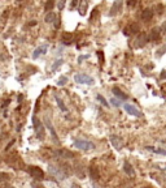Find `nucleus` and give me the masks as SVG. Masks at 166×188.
Masks as SVG:
<instances>
[{
    "label": "nucleus",
    "mask_w": 166,
    "mask_h": 188,
    "mask_svg": "<svg viewBox=\"0 0 166 188\" xmlns=\"http://www.w3.org/2000/svg\"><path fill=\"white\" fill-rule=\"evenodd\" d=\"M56 102H57V105H58V107H60V110L61 111H64V112H67V109H66V106H65V103L62 102V99L60 98V97H57L56 95Z\"/></svg>",
    "instance_id": "obj_23"
},
{
    "label": "nucleus",
    "mask_w": 166,
    "mask_h": 188,
    "mask_svg": "<svg viewBox=\"0 0 166 188\" xmlns=\"http://www.w3.org/2000/svg\"><path fill=\"white\" fill-rule=\"evenodd\" d=\"M11 179V175L8 172H0V182H8Z\"/></svg>",
    "instance_id": "obj_24"
},
{
    "label": "nucleus",
    "mask_w": 166,
    "mask_h": 188,
    "mask_svg": "<svg viewBox=\"0 0 166 188\" xmlns=\"http://www.w3.org/2000/svg\"><path fill=\"white\" fill-rule=\"evenodd\" d=\"M55 0H47L46 4H44V9H46V12H51L53 8H55Z\"/></svg>",
    "instance_id": "obj_22"
},
{
    "label": "nucleus",
    "mask_w": 166,
    "mask_h": 188,
    "mask_svg": "<svg viewBox=\"0 0 166 188\" xmlns=\"http://www.w3.org/2000/svg\"><path fill=\"white\" fill-rule=\"evenodd\" d=\"M97 56L100 57V61H101V64L104 63V55H102V51H99L97 52Z\"/></svg>",
    "instance_id": "obj_36"
},
{
    "label": "nucleus",
    "mask_w": 166,
    "mask_h": 188,
    "mask_svg": "<svg viewBox=\"0 0 166 188\" xmlns=\"http://www.w3.org/2000/svg\"><path fill=\"white\" fill-rule=\"evenodd\" d=\"M71 188H81V186H78L77 183H73V184H71Z\"/></svg>",
    "instance_id": "obj_39"
},
{
    "label": "nucleus",
    "mask_w": 166,
    "mask_h": 188,
    "mask_svg": "<svg viewBox=\"0 0 166 188\" xmlns=\"http://www.w3.org/2000/svg\"><path fill=\"white\" fill-rule=\"evenodd\" d=\"M74 80L77 84H86V85H92L94 84V79L88 75H85V73H78L74 76Z\"/></svg>",
    "instance_id": "obj_3"
},
{
    "label": "nucleus",
    "mask_w": 166,
    "mask_h": 188,
    "mask_svg": "<svg viewBox=\"0 0 166 188\" xmlns=\"http://www.w3.org/2000/svg\"><path fill=\"white\" fill-rule=\"evenodd\" d=\"M65 2H66V0H60V3H58V9H60V11H62V9H64Z\"/></svg>",
    "instance_id": "obj_32"
},
{
    "label": "nucleus",
    "mask_w": 166,
    "mask_h": 188,
    "mask_svg": "<svg viewBox=\"0 0 166 188\" xmlns=\"http://www.w3.org/2000/svg\"><path fill=\"white\" fill-rule=\"evenodd\" d=\"M4 188H13V187H12V186H5Z\"/></svg>",
    "instance_id": "obj_40"
},
{
    "label": "nucleus",
    "mask_w": 166,
    "mask_h": 188,
    "mask_svg": "<svg viewBox=\"0 0 166 188\" xmlns=\"http://www.w3.org/2000/svg\"><path fill=\"white\" fill-rule=\"evenodd\" d=\"M55 28L56 29L60 28V20H58V18H56V21H55Z\"/></svg>",
    "instance_id": "obj_38"
},
{
    "label": "nucleus",
    "mask_w": 166,
    "mask_h": 188,
    "mask_svg": "<svg viewBox=\"0 0 166 188\" xmlns=\"http://www.w3.org/2000/svg\"><path fill=\"white\" fill-rule=\"evenodd\" d=\"M160 38H161V29H160V28H153L152 30L149 31L148 41L157 42V41H160Z\"/></svg>",
    "instance_id": "obj_6"
},
{
    "label": "nucleus",
    "mask_w": 166,
    "mask_h": 188,
    "mask_svg": "<svg viewBox=\"0 0 166 188\" xmlns=\"http://www.w3.org/2000/svg\"><path fill=\"white\" fill-rule=\"evenodd\" d=\"M62 64V60L60 59V60H57V61H55V64H53V67H52V71H56V68H58Z\"/></svg>",
    "instance_id": "obj_31"
},
{
    "label": "nucleus",
    "mask_w": 166,
    "mask_h": 188,
    "mask_svg": "<svg viewBox=\"0 0 166 188\" xmlns=\"http://www.w3.org/2000/svg\"><path fill=\"white\" fill-rule=\"evenodd\" d=\"M134 46L136 47V49H140V47H144L145 45H147V42H148V37L145 33L141 31L140 34H138V37L135 38V41H134Z\"/></svg>",
    "instance_id": "obj_4"
},
{
    "label": "nucleus",
    "mask_w": 166,
    "mask_h": 188,
    "mask_svg": "<svg viewBox=\"0 0 166 188\" xmlns=\"http://www.w3.org/2000/svg\"><path fill=\"white\" fill-rule=\"evenodd\" d=\"M31 187H33V188H44V187L40 186V184H39V183H36V182H33V183H31Z\"/></svg>",
    "instance_id": "obj_34"
},
{
    "label": "nucleus",
    "mask_w": 166,
    "mask_h": 188,
    "mask_svg": "<svg viewBox=\"0 0 166 188\" xmlns=\"http://www.w3.org/2000/svg\"><path fill=\"white\" fill-rule=\"evenodd\" d=\"M112 91H113V94L116 95V97L117 98H119V99H127V95H126L125 93H123V91H122L121 89H118V88H113V90H112Z\"/></svg>",
    "instance_id": "obj_18"
},
{
    "label": "nucleus",
    "mask_w": 166,
    "mask_h": 188,
    "mask_svg": "<svg viewBox=\"0 0 166 188\" xmlns=\"http://www.w3.org/2000/svg\"><path fill=\"white\" fill-rule=\"evenodd\" d=\"M61 41L65 43V45H69V43H71L73 41V34L71 33H64L61 37Z\"/></svg>",
    "instance_id": "obj_20"
},
{
    "label": "nucleus",
    "mask_w": 166,
    "mask_h": 188,
    "mask_svg": "<svg viewBox=\"0 0 166 188\" xmlns=\"http://www.w3.org/2000/svg\"><path fill=\"white\" fill-rule=\"evenodd\" d=\"M67 83V79H66V77H61V79L60 80H58L57 81V85H60V86H62V85H65Z\"/></svg>",
    "instance_id": "obj_30"
},
{
    "label": "nucleus",
    "mask_w": 166,
    "mask_h": 188,
    "mask_svg": "<svg viewBox=\"0 0 166 188\" xmlns=\"http://www.w3.org/2000/svg\"><path fill=\"white\" fill-rule=\"evenodd\" d=\"M141 20H143L144 22H148L152 20V17H153V9L152 8H145L143 12H141Z\"/></svg>",
    "instance_id": "obj_7"
},
{
    "label": "nucleus",
    "mask_w": 166,
    "mask_h": 188,
    "mask_svg": "<svg viewBox=\"0 0 166 188\" xmlns=\"http://www.w3.org/2000/svg\"><path fill=\"white\" fill-rule=\"evenodd\" d=\"M160 29H161V31H162L164 34L166 35V21L162 24V25H161V28H160Z\"/></svg>",
    "instance_id": "obj_35"
},
{
    "label": "nucleus",
    "mask_w": 166,
    "mask_h": 188,
    "mask_svg": "<svg viewBox=\"0 0 166 188\" xmlns=\"http://www.w3.org/2000/svg\"><path fill=\"white\" fill-rule=\"evenodd\" d=\"M47 50H48V46H47V45L39 46L38 49H35V51H34V54H33V59H38L39 56H42L43 54H46Z\"/></svg>",
    "instance_id": "obj_11"
},
{
    "label": "nucleus",
    "mask_w": 166,
    "mask_h": 188,
    "mask_svg": "<svg viewBox=\"0 0 166 188\" xmlns=\"http://www.w3.org/2000/svg\"><path fill=\"white\" fill-rule=\"evenodd\" d=\"M56 18H57L56 13H53V12H47L46 17H44V21H46L47 24H52V22L56 21Z\"/></svg>",
    "instance_id": "obj_19"
},
{
    "label": "nucleus",
    "mask_w": 166,
    "mask_h": 188,
    "mask_svg": "<svg viewBox=\"0 0 166 188\" xmlns=\"http://www.w3.org/2000/svg\"><path fill=\"white\" fill-rule=\"evenodd\" d=\"M99 14V11H97V8H95L94 11H92V13H91V16H90V21H94L95 20V17Z\"/></svg>",
    "instance_id": "obj_29"
},
{
    "label": "nucleus",
    "mask_w": 166,
    "mask_h": 188,
    "mask_svg": "<svg viewBox=\"0 0 166 188\" xmlns=\"http://www.w3.org/2000/svg\"><path fill=\"white\" fill-rule=\"evenodd\" d=\"M34 123H35V131H36V136L39 138H43L44 137V127L43 124L39 122L38 119H34Z\"/></svg>",
    "instance_id": "obj_10"
},
{
    "label": "nucleus",
    "mask_w": 166,
    "mask_h": 188,
    "mask_svg": "<svg viewBox=\"0 0 166 188\" xmlns=\"http://www.w3.org/2000/svg\"><path fill=\"white\" fill-rule=\"evenodd\" d=\"M74 146L81 149V150H85V152H88V150H92V149H95V145L90 141H86V140H77L74 141Z\"/></svg>",
    "instance_id": "obj_2"
},
{
    "label": "nucleus",
    "mask_w": 166,
    "mask_h": 188,
    "mask_svg": "<svg viewBox=\"0 0 166 188\" xmlns=\"http://www.w3.org/2000/svg\"><path fill=\"white\" fill-rule=\"evenodd\" d=\"M123 107L126 110V112H129L130 115H133V116H140V115H141V112L135 107V106H133V105L126 103V105H123Z\"/></svg>",
    "instance_id": "obj_8"
},
{
    "label": "nucleus",
    "mask_w": 166,
    "mask_h": 188,
    "mask_svg": "<svg viewBox=\"0 0 166 188\" xmlns=\"http://www.w3.org/2000/svg\"><path fill=\"white\" fill-rule=\"evenodd\" d=\"M165 51H166V45H165V46H162V49H160V50H158V56L162 55Z\"/></svg>",
    "instance_id": "obj_37"
},
{
    "label": "nucleus",
    "mask_w": 166,
    "mask_h": 188,
    "mask_svg": "<svg viewBox=\"0 0 166 188\" xmlns=\"http://www.w3.org/2000/svg\"><path fill=\"white\" fill-rule=\"evenodd\" d=\"M56 156L58 157H62V158H74L75 157V154L70 152V150H66V149H61V150H57L55 152Z\"/></svg>",
    "instance_id": "obj_12"
},
{
    "label": "nucleus",
    "mask_w": 166,
    "mask_h": 188,
    "mask_svg": "<svg viewBox=\"0 0 166 188\" xmlns=\"http://www.w3.org/2000/svg\"><path fill=\"white\" fill-rule=\"evenodd\" d=\"M154 9H156V12H157L158 14H162V13H164V11H165V8H164L162 4H157V6L154 7Z\"/></svg>",
    "instance_id": "obj_25"
},
{
    "label": "nucleus",
    "mask_w": 166,
    "mask_h": 188,
    "mask_svg": "<svg viewBox=\"0 0 166 188\" xmlns=\"http://www.w3.org/2000/svg\"><path fill=\"white\" fill-rule=\"evenodd\" d=\"M139 3V0H127V7L129 8H134L136 7V4Z\"/></svg>",
    "instance_id": "obj_27"
},
{
    "label": "nucleus",
    "mask_w": 166,
    "mask_h": 188,
    "mask_svg": "<svg viewBox=\"0 0 166 188\" xmlns=\"http://www.w3.org/2000/svg\"><path fill=\"white\" fill-rule=\"evenodd\" d=\"M87 8H88V0H79V2H78V11H79L82 16L86 14Z\"/></svg>",
    "instance_id": "obj_13"
},
{
    "label": "nucleus",
    "mask_w": 166,
    "mask_h": 188,
    "mask_svg": "<svg viewBox=\"0 0 166 188\" xmlns=\"http://www.w3.org/2000/svg\"><path fill=\"white\" fill-rule=\"evenodd\" d=\"M46 125H47V128L50 129V132H51V135H52V137H53V140L55 141H57V135H56V132H55V129H53V127H52V124H51V122L50 120H46Z\"/></svg>",
    "instance_id": "obj_21"
},
{
    "label": "nucleus",
    "mask_w": 166,
    "mask_h": 188,
    "mask_svg": "<svg viewBox=\"0 0 166 188\" xmlns=\"http://www.w3.org/2000/svg\"><path fill=\"white\" fill-rule=\"evenodd\" d=\"M50 172H51V174H53L55 176H57L58 179H64V178H65V174L61 171V168H60V167L50 166Z\"/></svg>",
    "instance_id": "obj_15"
},
{
    "label": "nucleus",
    "mask_w": 166,
    "mask_h": 188,
    "mask_svg": "<svg viewBox=\"0 0 166 188\" xmlns=\"http://www.w3.org/2000/svg\"><path fill=\"white\" fill-rule=\"evenodd\" d=\"M110 102H112V103H113V106H116V107H118V106L121 105V102H119V101H117L116 98H113V99H110Z\"/></svg>",
    "instance_id": "obj_33"
},
{
    "label": "nucleus",
    "mask_w": 166,
    "mask_h": 188,
    "mask_svg": "<svg viewBox=\"0 0 166 188\" xmlns=\"http://www.w3.org/2000/svg\"><path fill=\"white\" fill-rule=\"evenodd\" d=\"M123 170H125V172H126V174H127L129 176H135V170H134V167L131 166L129 162H125Z\"/></svg>",
    "instance_id": "obj_17"
},
{
    "label": "nucleus",
    "mask_w": 166,
    "mask_h": 188,
    "mask_svg": "<svg viewBox=\"0 0 166 188\" xmlns=\"http://www.w3.org/2000/svg\"><path fill=\"white\" fill-rule=\"evenodd\" d=\"M148 149H150V150H153V152L158 153V154H165V156H166V150H165V149H157V148H150V146H148Z\"/></svg>",
    "instance_id": "obj_26"
},
{
    "label": "nucleus",
    "mask_w": 166,
    "mask_h": 188,
    "mask_svg": "<svg viewBox=\"0 0 166 188\" xmlns=\"http://www.w3.org/2000/svg\"><path fill=\"white\" fill-rule=\"evenodd\" d=\"M122 6H123V2H122V0H114L113 6H112L110 11H109V16L114 17L116 14H118L122 11Z\"/></svg>",
    "instance_id": "obj_5"
},
{
    "label": "nucleus",
    "mask_w": 166,
    "mask_h": 188,
    "mask_svg": "<svg viewBox=\"0 0 166 188\" xmlns=\"http://www.w3.org/2000/svg\"><path fill=\"white\" fill-rule=\"evenodd\" d=\"M97 99H99L100 101V102H101V105L102 106H105V107H108V102H106V101H105V98L104 97H102V95H97Z\"/></svg>",
    "instance_id": "obj_28"
},
{
    "label": "nucleus",
    "mask_w": 166,
    "mask_h": 188,
    "mask_svg": "<svg viewBox=\"0 0 166 188\" xmlns=\"http://www.w3.org/2000/svg\"><path fill=\"white\" fill-rule=\"evenodd\" d=\"M27 172L36 180H43L44 179V171H43L40 167H38V166H29L27 167Z\"/></svg>",
    "instance_id": "obj_1"
},
{
    "label": "nucleus",
    "mask_w": 166,
    "mask_h": 188,
    "mask_svg": "<svg viewBox=\"0 0 166 188\" xmlns=\"http://www.w3.org/2000/svg\"><path fill=\"white\" fill-rule=\"evenodd\" d=\"M88 174L91 176V179H94V180H97L99 179V170H97V167L96 166H90L88 167Z\"/></svg>",
    "instance_id": "obj_16"
},
{
    "label": "nucleus",
    "mask_w": 166,
    "mask_h": 188,
    "mask_svg": "<svg viewBox=\"0 0 166 188\" xmlns=\"http://www.w3.org/2000/svg\"><path fill=\"white\" fill-rule=\"evenodd\" d=\"M139 31H140V26L138 25V24H135V22L130 24V25H127L126 29H125L126 34H136V33H139Z\"/></svg>",
    "instance_id": "obj_9"
},
{
    "label": "nucleus",
    "mask_w": 166,
    "mask_h": 188,
    "mask_svg": "<svg viewBox=\"0 0 166 188\" xmlns=\"http://www.w3.org/2000/svg\"><path fill=\"white\" fill-rule=\"evenodd\" d=\"M110 142H112V145H113L116 149H119L123 146V142H122V140L119 138V136H116V135H113V136H110Z\"/></svg>",
    "instance_id": "obj_14"
}]
</instances>
